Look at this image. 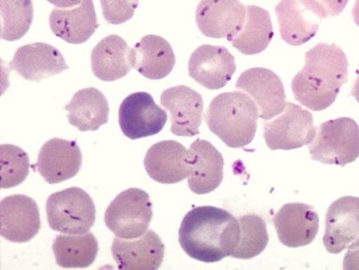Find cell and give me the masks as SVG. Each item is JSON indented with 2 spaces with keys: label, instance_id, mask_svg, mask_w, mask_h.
I'll return each mask as SVG.
<instances>
[{
  "label": "cell",
  "instance_id": "obj_1",
  "mask_svg": "<svg viewBox=\"0 0 359 270\" xmlns=\"http://www.w3.org/2000/svg\"><path fill=\"white\" fill-rule=\"evenodd\" d=\"M238 219L215 206H200L186 214L179 229L184 252L194 260L217 263L231 257L240 242Z\"/></svg>",
  "mask_w": 359,
  "mask_h": 270
},
{
  "label": "cell",
  "instance_id": "obj_2",
  "mask_svg": "<svg viewBox=\"0 0 359 270\" xmlns=\"http://www.w3.org/2000/svg\"><path fill=\"white\" fill-rule=\"evenodd\" d=\"M349 61L337 44L318 43L305 55V67L293 78L295 100L314 112L333 104L348 81Z\"/></svg>",
  "mask_w": 359,
  "mask_h": 270
},
{
  "label": "cell",
  "instance_id": "obj_3",
  "mask_svg": "<svg viewBox=\"0 0 359 270\" xmlns=\"http://www.w3.org/2000/svg\"><path fill=\"white\" fill-rule=\"evenodd\" d=\"M259 112L250 96L241 92H227L215 97L205 120L209 130L227 147L240 149L255 139Z\"/></svg>",
  "mask_w": 359,
  "mask_h": 270
},
{
  "label": "cell",
  "instance_id": "obj_4",
  "mask_svg": "<svg viewBox=\"0 0 359 270\" xmlns=\"http://www.w3.org/2000/svg\"><path fill=\"white\" fill-rule=\"evenodd\" d=\"M312 159L329 166H345L359 157V126L351 118L329 120L318 126L310 144Z\"/></svg>",
  "mask_w": 359,
  "mask_h": 270
},
{
  "label": "cell",
  "instance_id": "obj_5",
  "mask_svg": "<svg viewBox=\"0 0 359 270\" xmlns=\"http://www.w3.org/2000/svg\"><path fill=\"white\" fill-rule=\"evenodd\" d=\"M46 216L53 231L69 235L86 234L95 224L96 208L86 191L71 187L48 197Z\"/></svg>",
  "mask_w": 359,
  "mask_h": 270
},
{
  "label": "cell",
  "instance_id": "obj_6",
  "mask_svg": "<svg viewBox=\"0 0 359 270\" xmlns=\"http://www.w3.org/2000/svg\"><path fill=\"white\" fill-rule=\"evenodd\" d=\"M153 219V203L147 191L128 189L113 200L104 221L107 229L120 239H136L144 235Z\"/></svg>",
  "mask_w": 359,
  "mask_h": 270
},
{
  "label": "cell",
  "instance_id": "obj_7",
  "mask_svg": "<svg viewBox=\"0 0 359 270\" xmlns=\"http://www.w3.org/2000/svg\"><path fill=\"white\" fill-rule=\"evenodd\" d=\"M264 138L272 151L301 149L316 136L313 116L299 105L288 102L280 117L264 123Z\"/></svg>",
  "mask_w": 359,
  "mask_h": 270
},
{
  "label": "cell",
  "instance_id": "obj_8",
  "mask_svg": "<svg viewBox=\"0 0 359 270\" xmlns=\"http://www.w3.org/2000/svg\"><path fill=\"white\" fill-rule=\"evenodd\" d=\"M168 119V113L155 102L149 93H134L126 97L120 105V128L132 140L159 134Z\"/></svg>",
  "mask_w": 359,
  "mask_h": 270
},
{
  "label": "cell",
  "instance_id": "obj_9",
  "mask_svg": "<svg viewBox=\"0 0 359 270\" xmlns=\"http://www.w3.org/2000/svg\"><path fill=\"white\" fill-rule=\"evenodd\" d=\"M238 90L246 92L257 105L259 117L269 120L286 109V92L280 78L264 67L243 72L236 83Z\"/></svg>",
  "mask_w": 359,
  "mask_h": 270
},
{
  "label": "cell",
  "instance_id": "obj_10",
  "mask_svg": "<svg viewBox=\"0 0 359 270\" xmlns=\"http://www.w3.org/2000/svg\"><path fill=\"white\" fill-rule=\"evenodd\" d=\"M246 6L240 0H201L196 12L198 29L206 37L231 41L242 29Z\"/></svg>",
  "mask_w": 359,
  "mask_h": 270
},
{
  "label": "cell",
  "instance_id": "obj_11",
  "mask_svg": "<svg viewBox=\"0 0 359 270\" xmlns=\"http://www.w3.org/2000/svg\"><path fill=\"white\" fill-rule=\"evenodd\" d=\"M236 71V59L225 46H198L188 62L190 77L208 90L223 88Z\"/></svg>",
  "mask_w": 359,
  "mask_h": 270
},
{
  "label": "cell",
  "instance_id": "obj_12",
  "mask_svg": "<svg viewBox=\"0 0 359 270\" xmlns=\"http://www.w3.org/2000/svg\"><path fill=\"white\" fill-rule=\"evenodd\" d=\"M41 229L39 208L35 200L25 195L2 199L0 204V234L14 243H25Z\"/></svg>",
  "mask_w": 359,
  "mask_h": 270
},
{
  "label": "cell",
  "instance_id": "obj_13",
  "mask_svg": "<svg viewBox=\"0 0 359 270\" xmlns=\"http://www.w3.org/2000/svg\"><path fill=\"white\" fill-rule=\"evenodd\" d=\"M278 240L287 248L309 245L320 229V217L313 206L304 203L285 204L273 219Z\"/></svg>",
  "mask_w": 359,
  "mask_h": 270
},
{
  "label": "cell",
  "instance_id": "obj_14",
  "mask_svg": "<svg viewBox=\"0 0 359 270\" xmlns=\"http://www.w3.org/2000/svg\"><path fill=\"white\" fill-rule=\"evenodd\" d=\"M359 240V198L346 196L331 204L326 215L324 242L327 252L341 254Z\"/></svg>",
  "mask_w": 359,
  "mask_h": 270
},
{
  "label": "cell",
  "instance_id": "obj_15",
  "mask_svg": "<svg viewBox=\"0 0 359 270\" xmlns=\"http://www.w3.org/2000/svg\"><path fill=\"white\" fill-rule=\"evenodd\" d=\"M161 104L170 111L172 134L179 137L200 134L204 101L196 90L185 86L168 88L162 93Z\"/></svg>",
  "mask_w": 359,
  "mask_h": 270
},
{
  "label": "cell",
  "instance_id": "obj_16",
  "mask_svg": "<svg viewBox=\"0 0 359 270\" xmlns=\"http://www.w3.org/2000/svg\"><path fill=\"white\" fill-rule=\"evenodd\" d=\"M165 246L159 235L147 231L136 239H114L111 255L121 270H156L161 267Z\"/></svg>",
  "mask_w": 359,
  "mask_h": 270
},
{
  "label": "cell",
  "instance_id": "obj_17",
  "mask_svg": "<svg viewBox=\"0 0 359 270\" xmlns=\"http://www.w3.org/2000/svg\"><path fill=\"white\" fill-rule=\"evenodd\" d=\"M145 170L153 180L175 184L189 178V149L174 140L156 143L147 151Z\"/></svg>",
  "mask_w": 359,
  "mask_h": 270
},
{
  "label": "cell",
  "instance_id": "obj_18",
  "mask_svg": "<svg viewBox=\"0 0 359 270\" xmlns=\"http://www.w3.org/2000/svg\"><path fill=\"white\" fill-rule=\"evenodd\" d=\"M8 65L21 77L34 82L54 77L69 69L60 50L43 42L20 46Z\"/></svg>",
  "mask_w": 359,
  "mask_h": 270
},
{
  "label": "cell",
  "instance_id": "obj_19",
  "mask_svg": "<svg viewBox=\"0 0 359 270\" xmlns=\"http://www.w3.org/2000/svg\"><path fill=\"white\" fill-rule=\"evenodd\" d=\"M82 166V153L76 141L54 138L46 142L38 156V172L50 184L73 178Z\"/></svg>",
  "mask_w": 359,
  "mask_h": 270
},
{
  "label": "cell",
  "instance_id": "obj_20",
  "mask_svg": "<svg viewBox=\"0 0 359 270\" xmlns=\"http://www.w3.org/2000/svg\"><path fill=\"white\" fill-rule=\"evenodd\" d=\"M191 173L188 187L196 195H206L221 185L224 177V158L219 151L206 140L194 141L189 149Z\"/></svg>",
  "mask_w": 359,
  "mask_h": 270
},
{
  "label": "cell",
  "instance_id": "obj_21",
  "mask_svg": "<svg viewBox=\"0 0 359 270\" xmlns=\"http://www.w3.org/2000/svg\"><path fill=\"white\" fill-rule=\"evenodd\" d=\"M50 27L57 37L69 43H84L99 27L94 1L82 0L77 8L69 10L54 8L50 15Z\"/></svg>",
  "mask_w": 359,
  "mask_h": 270
},
{
  "label": "cell",
  "instance_id": "obj_22",
  "mask_svg": "<svg viewBox=\"0 0 359 270\" xmlns=\"http://www.w3.org/2000/svg\"><path fill=\"white\" fill-rule=\"evenodd\" d=\"M132 63L143 77L159 80L172 73L176 56L168 40L157 35H147L132 48Z\"/></svg>",
  "mask_w": 359,
  "mask_h": 270
},
{
  "label": "cell",
  "instance_id": "obj_23",
  "mask_svg": "<svg viewBox=\"0 0 359 270\" xmlns=\"http://www.w3.org/2000/svg\"><path fill=\"white\" fill-rule=\"evenodd\" d=\"M90 63L93 73L98 79L102 81L121 79L133 69L132 48L120 36H107L95 46Z\"/></svg>",
  "mask_w": 359,
  "mask_h": 270
},
{
  "label": "cell",
  "instance_id": "obj_24",
  "mask_svg": "<svg viewBox=\"0 0 359 270\" xmlns=\"http://www.w3.org/2000/svg\"><path fill=\"white\" fill-rule=\"evenodd\" d=\"M69 123L80 132L99 130L109 121V107L107 97L98 88H88L78 90L69 104Z\"/></svg>",
  "mask_w": 359,
  "mask_h": 270
},
{
  "label": "cell",
  "instance_id": "obj_25",
  "mask_svg": "<svg viewBox=\"0 0 359 270\" xmlns=\"http://www.w3.org/2000/svg\"><path fill=\"white\" fill-rule=\"evenodd\" d=\"M309 11L301 0H280L276 6L280 25V37L293 46H303L311 40L320 29V22L314 21Z\"/></svg>",
  "mask_w": 359,
  "mask_h": 270
},
{
  "label": "cell",
  "instance_id": "obj_26",
  "mask_svg": "<svg viewBox=\"0 0 359 270\" xmlns=\"http://www.w3.org/2000/svg\"><path fill=\"white\" fill-rule=\"evenodd\" d=\"M273 35L269 12L259 6H246L244 25L230 42L242 54L257 55L268 48Z\"/></svg>",
  "mask_w": 359,
  "mask_h": 270
},
{
  "label": "cell",
  "instance_id": "obj_27",
  "mask_svg": "<svg viewBox=\"0 0 359 270\" xmlns=\"http://www.w3.org/2000/svg\"><path fill=\"white\" fill-rule=\"evenodd\" d=\"M98 240L94 234L59 235L53 243L56 263L62 269H86L96 260Z\"/></svg>",
  "mask_w": 359,
  "mask_h": 270
},
{
  "label": "cell",
  "instance_id": "obj_28",
  "mask_svg": "<svg viewBox=\"0 0 359 270\" xmlns=\"http://www.w3.org/2000/svg\"><path fill=\"white\" fill-rule=\"evenodd\" d=\"M241 227L240 242L232 252V258L248 259L259 256L269 242L267 224L255 214L245 215L238 218Z\"/></svg>",
  "mask_w": 359,
  "mask_h": 270
},
{
  "label": "cell",
  "instance_id": "obj_29",
  "mask_svg": "<svg viewBox=\"0 0 359 270\" xmlns=\"http://www.w3.org/2000/svg\"><path fill=\"white\" fill-rule=\"evenodd\" d=\"M1 38L16 41L29 32L34 18L32 0H0Z\"/></svg>",
  "mask_w": 359,
  "mask_h": 270
},
{
  "label": "cell",
  "instance_id": "obj_30",
  "mask_svg": "<svg viewBox=\"0 0 359 270\" xmlns=\"http://www.w3.org/2000/svg\"><path fill=\"white\" fill-rule=\"evenodd\" d=\"M0 166L1 189L18 187L29 176V156L20 147L12 144H2L0 147Z\"/></svg>",
  "mask_w": 359,
  "mask_h": 270
},
{
  "label": "cell",
  "instance_id": "obj_31",
  "mask_svg": "<svg viewBox=\"0 0 359 270\" xmlns=\"http://www.w3.org/2000/svg\"><path fill=\"white\" fill-rule=\"evenodd\" d=\"M140 0H100L103 17L111 25H121L130 20Z\"/></svg>",
  "mask_w": 359,
  "mask_h": 270
},
{
  "label": "cell",
  "instance_id": "obj_32",
  "mask_svg": "<svg viewBox=\"0 0 359 270\" xmlns=\"http://www.w3.org/2000/svg\"><path fill=\"white\" fill-rule=\"evenodd\" d=\"M348 1L349 0H301L302 4L320 20L341 15Z\"/></svg>",
  "mask_w": 359,
  "mask_h": 270
},
{
  "label": "cell",
  "instance_id": "obj_33",
  "mask_svg": "<svg viewBox=\"0 0 359 270\" xmlns=\"http://www.w3.org/2000/svg\"><path fill=\"white\" fill-rule=\"evenodd\" d=\"M344 269H359V240L348 248L347 254L344 259Z\"/></svg>",
  "mask_w": 359,
  "mask_h": 270
},
{
  "label": "cell",
  "instance_id": "obj_34",
  "mask_svg": "<svg viewBox=\"0 0 359 270\" xmlns=\"http://www.w3.org/2000/svg\"><path fill=\"white\" fill-rule=\"evenodd\" d=\"M48 1L56 6V8H71L81 4L82 0H48Z\"/></svg>",
  "mask_w": 359,
  "mask_h": 270
},
{
  "label": "cell",
  "instance_id": "obj_35",
  "mask_svg": "<svg viewBox=\"0 0 359 270\" xmlns=\"http://www.w3.org/2000/svg\"><path fill=\"white\" fill-rule=\"evenodd\" d=\"M356 74H358V77H356L355 83H354L353 88H352L351 95L359 103V69L358 72H356Z\"/></svg>",
  "mask_w": 359,
  "mask_h": 270
},
{
  "label": "cell",
  "instance_id": "obj_36",
  "mask_svg": "<svg viewBox=\"0 0 359 270\" xmlns=\"http://www.w3.org/2000/svg\"><path fill=\"white\" fill-rule=\"evenodd\" d=\"M352 16H353L354 22L359 27V0H355L353 10H352Z\"/></svg>",
  "mask_w": 359,
  "mask_h": 270
}]
</instances>
